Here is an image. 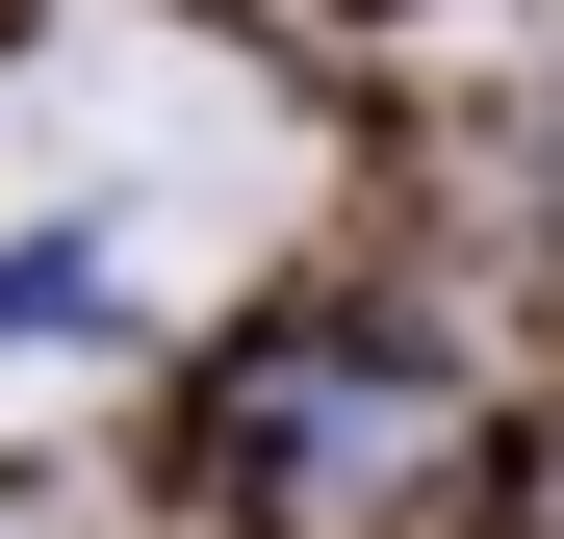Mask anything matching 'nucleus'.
<instances>
[{
	"mask_svg": "<svg viewBox=\"0 0 564 539\" xmlns=\"http://www.w3.org/2000/svg\"><path fill=\"white\" fill-rule=\"evenodd\" d=\"M231 436H257L231 539H436L462 514V386H411V359H282Z\"/></svg>",
	"mask_w": 564,
	"mask_h": 539,
	"instance_id": "nucleus-1",
	"label": "nucleus"
}]
</instances>
